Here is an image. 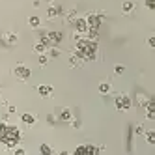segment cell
Returning a JSON list of instances; mask_svg holds the SVG:
<instances>
[{
    "instance_id": "cell-1",
    "label": "cell",
    "mask_w": 155,
    "mask_h": 155,
    "mask_svg": "<svg viewBox=\"0 0 155 155\" xmlns=\"http://www.w3.org/2000/svg\"><path fill=\"white\" fill-rule=\"evenodd\" d=\"M75 56L81 60H95L97 56V41L92 39H79L75 45Z\"/></svg>"
},
{
    "instance_id": "cell-2",
    "label": "cell",
    "mask_w": 155,
    "mask_h": 155,
    "mask_svg": "<svg viewBox=\"0 0 155 155\" xmlns=\"http://www.w3.org/2000/svg\"><path fill=\"white\" fill-rule=\"evenodd\" d=\"M21 133L17 127H6V133H4V137H2V142L6 148H15L17 144H19V140H21Z\"/></svg>"
},
{
    "instance_id": "cell-3",
    "label": "cell",
    "mask_w": 155,
    "mask_h": 155,
    "mask_svg": "<svg viewBox=\"0 0 155 155\" xmlns=\"http://www.w3.org/2000/svg\"><path fill=\"white\" fill-rule=\"evenodd\" d=\"M13 75L17 77L19 81H28L30 79V75H32V71L26 68V65H23V64H19L17 68L13 69Z\"/></svg>"
},
{
    "instance_id": "cell-4",
    "label": "cell",
    "mask_w": 155,
    "mask_h": 155,
    "mask_svg": "<svg viewBox=\"0 0 155 155\" xmlns=\"http://www.w3.org/2000/svg\"><path fill=\"white\" fill-rule=\"evenodd\" d=\"M47 39H49V43H51V47H54V45H60L62 43V39H64V36H62V32H58V30H51V32H47V34H43Z\"/></svg>"
},
{
    "instance_id": "cell-5",
    "label": "cell",
    "mask_w": 155,
    "mask_h": 155,
    "mask_svg": "<svg viewBox=\"0 0 155 155\" xmlns=\"http://www.w3.org/2000/svg\"><path fill=\"white\" fill-rule=\"evenodd\" d=\"M86 19V25L88 28H94V30H99V26H101V15H97V13H88Z\"/></svg>"
},
{
    "instance_id": "cell-6",
    "label": "cell",
    "mask_w": 155,
    "mask_h": 155,
    "mask_svg": "<svg viewBox=\"0 0 155 155\" xmlns=\"http://www.w3.org/2000/svg\"><path fill=\"white\" fill-rule=\"evenodd\" d=\"M103 148H95V146H79L75 150V153L77 155H95V153H99Z\"/></svg>"
},
{
    "instance_id": "cell-7",
    "label": "cell",
    "mask_w": 155,
    "mask_h": 155,
    "mask_svg": "<svg viewBox=\"0 0 155 155\" xmlns=\"http://www.w3.org/2000/svg\"><path fill=\"white\" fill-rule=\"evenodd\" d=\"M116 108L118 110H127V108H131V99L127 95H118L116 97Z\"/></svg>"
},
{
    "instance_id": "cell-8",
    "label": "cell",
    "mask_w": 155,
    "mask_h": 155,
    "mask_svg": "<svg viewBox=\"0 0 155 155\" xmlns=\"http://www.w3.org/2000/svg\"><path fill=\"white\" fill-rule=\"evenodd\" d=\"M75 30L77 32H86L88 30V25H86V19L84 17H79V19H75Z\"/></svg>"
},
{
    "instance_id": "cell-9",
    "label": "cell",
    "mask_w": 155,
    "mask_h": 155,
    "mask_svg": "<svg viewBox=\"0 0 155 155\" xmlns=\"http://www.w3.org/2000/svg\"><path fill=\"white\" fill-rule=\"evenodd\" d=\"M62 13H64V9L58 8V6H51V8L47 9V17H49V19H56V17L62 15Z\"/></svg>"
},
{
    "instance_id": "cell-10",
    "label": "cell",
    "mask_w": 155,
    "mask_h": 155,
    "mask_svg": "<svg viewBox=\"0 0 155 155\" xmlns=\"http://www.w3.org/2000/svg\"><path fill=\"white\" fill-rule=\"evenodd\" d=\"M38 92H39V95H41V97H49V95L52 94V86L41 84V86H38Z\"/></svg>"
},
{
    "instance_id": "cell-11",
    "label": "cell",
    "mask_w": 155,
    "mask_h": 155,
    "mask_svg": "<svg viewBox=\"0 0 155 155\" xmlns=\"http://www.w3.org/2000/svg\"><path fill=\"white\" fill-rule=\"evenodd\" d=\"M60 120H62V121H71V120H73L71 110H69V108H64V110H60Z\"/></svg>"
},
{
    "instance_id": "cell-12",
    "label": "cell",
    "mask_w": 155,
    "mask_h": 155,
    "mask_svg": "<svg viewBox=\"0 0 155 155\" xmlns=\"http://www.w3.org/2000/svg\"><path fill=\"white\" fill-rule=\"evenodd\" d=\"M21 120H23L26 125H34L36 124V116H32V114H21Z\"/></svg>"
},
{
    "instance_id": "cell-13",
    "label": "cell",
    "mask_w": 155,
    "mask_h": 155,
    "mask_svg": "<svg viewBox=\"0 0 155 155\" xmlns=\"http://www.w3.org/2000/svg\"><path fill=\"white\" fill-rule=\"evenodd\" d=\"M4 41L9 43V45H13V43L17 41V34H13V32H8V34H4Z\"/></svg>"
},
{
    "instance_id": "cell-14",
    "label": "cell",
    "mask_w": 155,
    "mask_h": 155,
    "mask_svg": "<svg viewBox=\"0 0 155 155\" xmlns=\"http://www.w3.org/2000/svg\"><path fill=\"white\" fill-rule=\"evenodd\" d=\"M121 9H124V13H125V15H129V13H133V9H135V4H133V2H124Z\"/></svg>"
},
{
    "instance_id": "cell-15",
    "label": "cell",
    "mask_w": 155,
    "mask_h": 155,
    "mask_svg": "<svg viewBox=\"0 0 155 155\" xmlns=\"http://www.w3.org/2000/svg\"><path fill=\"white\" fill-rule=\"evenodd\" d=\"M110 90H112V88H110V84H108V82H101V84H99V94L107 95Z\"/></svg>"
},
{
    "instance_id": "cell-16",
    "label": "cell",
    "mask_w": 155,
    "mask_h": 155,
    "mask_svg": "<svg viewBox=\"0 0 155 155\" xmlns=\"http://www.w3.org/2000/svg\"><path fill=\"white\" fill-rule=\"evenodd\" d=\"M54 150L49 146V144H41V146H39V153H43V155H51Z\"/></svg>"
},
{
    "instance_id": "cell-17",
    "label": "cell",
    "mask_w": 155,
    "mask_h": 155,
    "mask_svg": "<svg viewBox=\"0 0 155 155\" xmlns=\"http://www.w3.org/2000/svg\"><path fill=\"white\" fill-rule=\"evenodd\" d=\"M28 25H30V26H34V28H38V26H39V17L32 15V17L28 19Z\"/></svg>"
},
{
    "instance_id": "cell-18",
    "label": "cell",
    "mask_w": 155,
    "mask_h": 155,
    "mask_svg": "<svg viewBox=\"0 0 155 155\" xmlns=\"http://www.w3.org/2000/svg\"><path fill=\"white\" fill-rule=\"evenodd\" d=\"M146 140H148V144L153 146V144H155V131H148L146 133Z\"/></svg>"
},
{
    "instance_id": "cell-19",
    "label": "cell",
    "mask_w": 155,
    "mask_h": 155,
    "mask_svg": "<svg viewBox=\"0 0 155 155\" xmlns=\"http://www.w3.org/2000/svg\"><path fill=\"white\" fill-rule=\"evenodd\" d=\"M34 51H36V52H39V54H43V52H45V51H47V47H45V45H43V43L39 41V43H38V45H34Z\"/></svg>"
},
{
    "instance_id": "cell-20",
    "label": "cell",
    "mask_w": 155,
    "mask_h": 155,
    "mask_svg": "<svg viewBox=\"0 0 155 155\" xmlns=\"http://www.w3.org/2000/svg\"><path fill=\"white\" fill-rule=\"evenodd\" d=\"M47 51L51 52V58H58V56H60V51H58L56 47H49Z\"/></svg>"
},
{
    "instance_id": "cell-21",
    "label": "cell",
    "mask_w": 155,
    "mask_h": 155,
    "mask_svg": "<svg viewBox=\"0 0 155 155\" xmlns=\"http://www.w3.org/2000/svg\"><path fill=\"white\" fill-rule=\"evenodd\" d=\"M6 124H4V121H0V140H2V137H4V133H6Z\"/></svg>"
},
{
    "instance_id": "cell-22",
    "label": "cell",
    "mask_w": 155,
    "mask_h": 155,
    "mask_svg": "<svg viewBox=\"0 0 155 155\" xmlns=\"http://www.w3.org/2000/svg\"><path fill=\"white\" fill-rule=\"evenodd\" d=\"M47 62H49V56L41 54V56H39V65H47Z\"/></svg>"
},
{
    "instance_id": "cell-23",
    "label": "cell",
    "mask_w": 155,
    "mask_h": 155,
    "mask_svg": "<svg viewBox=\"0 0 155 155\" xmlns=\"http://www.w3.org/2000/svg\"><path fill=\"white\" fill-rule=\"evenodd\" d=\"M79 56H71V62H69V65H71V68H75V65H79Z\"/></svg>"
},
{
    "instance_id": "cell-24",
    "label": "cell",
    "mask_w": 155,
    "mask_h": 155,
    "mask_svg": "<svg viewBox=\"0 0 155 155\" xmlns=\"http://www.w3.org/2000/svg\"><path fill=\"white\" fill-rule=\"evenodd\" d=\"M146 8L153 12V9H155V2H153V0H146Z\"/></svg>"
},
{
    "instance_id": "cell-25",
    "label": "cell",
    "mask_w": 155,
    "mask_h": 155,
    "mask_svg": "<svg viewBox=\"0 0 155 155\" xmlns=\"http://www.w3.org/2000/svg\"><path fill=\"white\" fill-rule=\"evenodd\" d=\"M114 71H116V75H121V73L125 71V68H124V65H116V68H114Z\"/></svg>"
},
{
    "instance_id": "cell-26",
    "label": "cell",
    "mask_w": 155,
    "mask_h": 155,
    "mask_svg": "<svg viewBox=\"0 0 155 155\" xmlns=\"http://www.w3.org/2000/svg\"><path fill=\"white\" fill-rule=\"evenodd\" d=\"M148 45H150L151 49L155 47V38H150V39H148Z\"/></svg>"
},
{
    "instance_id": "cell-27",
    "label": "cell",
    "mask_w": 155,
    "mask_h": 155,
    "mask_svg": "<svg viewBox=\"0 0 155 155\" xmlns=\"http://www.w3.org/2000/svg\"><path fill=\"white\" fill-rule=\"evenodd\" d=\"M13 153H15V155H25V150H23V148H17Z\"/></svg>"
},
{
    "instance_id": "cell-28",
    "label": "cell",
    "mask_w": 155,
    "mask_h": 155,
    "mask_svg": "<svg viewBox=\"0 0 155 155\" xmlns=\"http://www.w3.org/2000/svg\"><path fill=\"white\" fill-rule=\"evenodd\" d=\"M8 112H9V114H13V112H15V107H13V105H9V107H8Z\"/></svg>"
},
{
    "instance_id": "cell-29",
    "label": "cell",
    "mask_w": 155,
    "mask_h": 155,
    "mask_svg": "<svg viewBox=\"0 0 155 155\" xmlns=\"http://www.w3.org/2000/svg\"><path fill=\"white\" fill-rule=\"evenodd\" d=\"M135 131H137V135H140V133H144V127H142V125H138Z\"/></svg>"
}]
</instances>
